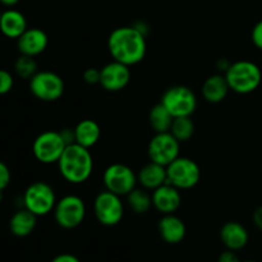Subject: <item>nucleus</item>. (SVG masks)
I'll return each mask as SVG.
<instances>
[{"label":"nucleus","instance_id":"nucleus-38","mask_svg":"<svg viewBox=\"0 0 262 262\" xmlns=\"http://www.w3.org/2000/svg\"><path fill=\"white\" fill-rule=\"evenodd\" d=\"M0 17H2V12H0Z\"/></svg>","mask_w":262,"mask_h":262},{"label":"nucleus","instance_id":"nucleus-1","mask_svg":"<svg viewBox=\"0 0 262 262\" xmlns=\"http://www.w3.org/2000/svg\"><path fill=\"white\" fill-rule=\"evenodd\" d=\"M107 49L114 60L136 66L145 59L147 51L145 33L135 26L115 28L107 38Z\"/></svg>","mask_w":262,"mask_h":262},{"label":"nucleus","instance_id":"nucleus-14","mask_svg":"<svg viewBox=\"0 0 262 262\" xmlns=\"http://www.w3.org/2000/svg\"><path fill=\"white\" fill-rule=\"evenodd\" d=\"M49 45V37L41 28H27L17 38V48L22 55L37 56L46 50Z\"/></svg>","mask_w":262,"mask_h":262},{"label":"nucleus","instance_id":"nucleus-33","mask_svg":"<svg viewBox=\"0 0 262 262\" xmlns=\"http://www.w3.org/2000/svg\"><path fill=\"white\" fill-rule=\"evenodd\" d=\"M50 262H81L77 256L71 255V253H60L55 256Z\"/></svg>","mask_w":262,"mask_h":262},{"label":"nucleus","instance_id":"nucleus-9","mask_svg":"<svg viewBox=\"0 0 262 262\" xmlns=\"http://www.w3.org/2000/svg\"><path fill=\"white\" fill-rule=\"evenodd\" d=\"M67 145L58 130H46L35 138L32 145V152L36 160L41 164L58 163L63 155Z\"/></svg>","mask_w":262,"mask_h":262},{"label":"nucleus","instance_id":"nucleus-17","mask_svg":"<svg viewBox=\"0 0 262 262\" xmlns=\"http://www.w3.org/2000/svg\"><path fill=\"white\" fill-rule=\"evenodd\" d=\"M220 241L227 250L239 251L247 246L250 234L245 225L238 222H228L220 229Z\"/></svg>","mask_w":262,"mask_h":262},{"label":"nucleus","instance_id":"nucleus-3","mask_svg":"<svg viewBox=\"0 0 262 262\" xmlns=\"http://www.w3.org/2000/svg\"><path fill=\"white\" fill-rule=\"evenodd\" d=\"M224 76L229 89L239 95L252 94L260 87L262 81L260 67L251 60H238L230 63Z\"/></svg>","mask_w":262,"mask_h":262},{"label":"nucleus","instance_id":"nucleus-26","mask_svg":"<svg viewBox=\"0 0 262 262\" xmlns=\"http://www.w3.org/2000/svg\"><path fill=\"white\" fill-rule=\"evenodd\" d=\"M14 72L19 78L28 79L30 81L36 73H37V63L33 56L22 55L20 54L14 61Z\"/></svg>","mask_w":262,"mask_h":262},{"label":"nucleus","instance_id":"nucleus-37","mask_svg":"<svg viewBox=\"0 0 262 262\" xmlns=\"http://www.w3.org/2000/svg\"><path fill=\"white\" fill-rule=\"evenodd\" d=\"M245 262H256V261H251V260H250V261H245Z\"/></svg>","mask_w":262,"mask_h":262},{"label":"nucleus","instance_id":"nucleus-23","mask_svg":"<svg viewBox=\"0 0 262 262\" xmlns=\"http://www.w3.org/2000/svg\"><path fill=\"white\" fill-rule=\"evenodd\" d=\"M174 117L161 102L156 104L148 113V122L155 133L170 132Z\"/></svg>","mask_w":262,"mask_h":262},{"label":"nucleus","instance_id":"nucleus-8","mask_svg":"<svg viewBox=\"0 0 262 262\" xmlns=\"http://www.w3.org/2000/svg\"><path fill=\"white\" fill-rule=\"evenodd\" d=\"M66 90L63 78L50 71H40L30 79V91L36 99L51 102L60 99Z\"/></svg>","mask_w":262,"mask_h":262},{"label":"nucleus","instance_id":"nucleus-35","mask_svg":"<svg viewBox=\"0 0 262 262\" xmlns=\"http://www.w3.org/2000/svg\"><path fill=\"white\" fill-rule=\"evenodd\" d=\"M19 2L20 0H0V4H3L4 7H8V8H13L15 7Z\"/></svg>","mask_w":262,"mask_h":262},{"label":"nucleus","instance_id":"nucleus-6","mask_svg":"<svg viewBox=\"0 0 262 262\" xmlns=\"http://www.w3.org/2000/svg\"><path fill=\"white\" fill-rule=\"evenodd\" d=\"M86 216V205L81 197L67 194L56 201L54 207V219L63 229H74L83 223Z\"/></svg>","mask_w":262,"mask_h":262},{"label":"nucleus","instance_id":"nucleus-10","mask_svg":"<svg viewBox=\"0 0 262 262\" xmlns=\"http://www.w3.org/2000/svg\"><path fill=\"white\" fill-rule=\"evenodd\" d=\"M94 212L97 222L105 227H114L124 216V205L120 196L110 191L100 192L94 201Z\"/></svg>","mask_w":262,"mask_h":262},{"label":"nucleus","instance_id":"nucleus-20","mask_svg":"<svg viewBox=\"0 0 262 262\" xmlns=\"http://www.w3.org/2000/svg\"><path fill=\"white\" fill-rule=\"evenodd\" d=\"M202 96L210 104H219L230 91L227 78L223 74H212L202 84Z\"/></svg>","mask_w":262,"mask_h":262},{"label":"nucleus","instance_id":"nucleus-32","mask_svg":"<svg viewBox=\"0 0 262 262\" xmlns=\"http://www.w3.org/2000/svg\"><path fill=\"white\" fill-rule=\"evenodd\" d=\"M217 262H241V261H239V257H238V255L235 253V251L227 250L224 251V252L220 253Z\"/></svg>","mask_w":262,"mask_h":262},{"label":"nucleus","instance_id":"nucleus-24","mask_svg":"<svg viewBox=\"0 0 262 262\" xmlns=\"http://www.w3.org/2000/svg\"><path fill=\"white\" fill-rule=\"evenodd\" d=\"M127 204L136 214H146L152 206V199L145 189L135 188L127 194Z\"/></svg>","mask_w":262,"mask_h":262},{"label":"nucleus","instance_id":"nucleus-18","mask_svg":"<svg viewBox=\"0 0 262 262\" xmlns=\"http://www.w3.org/2000/svg\"><path fill=\"white\" fill-rule=\"evenodd\" d=\"M27 19L19 10L9 9L2 12L0 17V32L8 38L17 40L26 30H27Z\"/></svg>","mask_w":262,"mask_h":262},{"label":"nucleus","instance_id":"nucleus-27","mask_svg":"<svg viewBox=\"0 0 262 262\" xmlns=\"http://www.w3.org/2000/svg\"><path fill=\"white\" fill-rule=\"evenodd\" d=\"M13 86H14V78H13L12 73L5 69H0V96L9 94Z\"/></svg>","mask_w":262,"mask_h":262},{"label":"nucleus","instance_id":"nucleus-36","mask_svg":"<svg viewBox=\"0 0 262 262\" xmlns=\"http://www.w3.org/2000/svg\"><path fill=\"white\" fill-rule=\"evenodd\" d=\"M3 199H4V189H0V204H2Z\"/></svg>","mask_w":262,"mask_h":262},{"label":"nucleus","instance_id":"nucleus-25","mask_svg":"<svg viewBox=\"0 0 262 262\" xmlns=\"http://www.w3.org/2000/svg\"><path fill=\"white\" fill-rule=\"evenodd\" d=\"M194 123L191 117H179L174 118L171 124L170 133L179 141V142H187L191 140L194 135Z\"/></svg>","mask_w":262,"mask_h":262},{"label":"nucleus","instance_id":"nucleus-4","mask_svg":"<svg viewBox=\"0 0 262 262\" xmlns=\"http://www.w3.org/2000/svg\"><path fill=\"white\" fill-rule=\"evenodd\" d=\"M22 201L23 207L36 216H45L55 207L56 196L50 184L37 181L26 188Z\"/></svg>","mask_w":262,"mask_h":262},{"label":"nucleus","instance_id":"nucleus-34","mask_svg":"<svg viewBox=\"0 0 262 262\" xmlns=\"http://www.w3.org/2000/svg\"><path fill=\"white\" fill-rule=\"evenodd\" d=\"M252 220L255 223L256 228L262 232V205L255 209V211L252 214Z\"/></svg>","mask_w":262,"mask_h":262},{"label":"nucleus","instance_id":"nucleus-7","mask_svg":"<svg viewBox=\"0 0 262 262\" xmlns=\"http://www.w3.org/2000/svg\"><path fill=\"white\" fill-rule=\"evenodd\" d=\"M160 102L174 118L191 117L197 107V97L194 92L189 87L181 84L169 87L161 96Z\"/></svg>","mask_w":262,"mask_h":262},{"label":"nucleus","instance_id":"nucleus-5","mask_svg":"<svg viewBox=\"0 0 262 262\" xmlns=\"http://www.w3.org/2000/svg\"><path fill=\"white\" fill-rule=\"evenodd\" d=\"M168 183L176 188L191 189L199 184L201 179V170L199 164L189 158H178L166 166Z\"/></svg>","mask_w":262,"mask_h":262},{"label":"nucleus","instance_id":"nucleus-28","mask_svg":"<svg viewBox=\"0 0 262 262\" xmlns=\"http://www.w3.org/2000/svg\"><path fill=\"white\" fill-rule=\"evenodd\" d=\"M100 69L97 68H87L86 71L83 72V81L86 82L87 84H96L100 83Z\"/></svg>","mask_w":262,"mask_h":262},{"label":"nucleus","instance_id":"nucleus-21","mask_svg":"<svg viewBox=\"0 0 262 262\" xmlns=\"http://www.w3.org/2000/svg\"><path fill=\"white\" fill-rule=\"evenodd\" d=\"M36 223H37V216L23 207V209L15 211L10 217L9 230L15 237H27L35 230Z\"/></svg>","mask_w":262,"mask_h":262},{"label":"nucleus","instance_id":"nucleus-22","mask_svg":"<svg viewBox=\"0 0 262 262\" xmlns=\"http://www.w3.org/2000/svg\"><path fill=\"white\" fill-rule=\"evenodd\" d=\"M76 132V143L86 148H91L99 142L101 137V128L95 120H81L74 128Z\"/></svg>","mask_w":262,"mask_h":262},{"label":"nucleus","instance_id":"nucleus-15","mask_svg":"<svg viewBox=\"0 0 262 262\" xmlns=\"http://www.w3.org/2000/svg\"><path fill=\"white\" fill-rule=\"evenodd\" d=\"M151 199H152V206L163 215L174 214L182 204L181 191L169 183L154 189Z\"/></svg>","mask_w":262,"mask_h":262},{"label":"nucleus","instance_id":"nucleus-30","mask_svg":"<svg viewBox=\"0 0 262 262\" xmlns=\"http://www.w3.org/2000/svg\"><path fill=\"white\" fill-rule=\"evenodd\" d=\"M10 183V170L4 161H0V189H5Z\"/></svg>","mask_w":262,"mask_h":262},{"label":"nucleus","instance_id":"nucleus-16","mask_svg":"<svg viewBox=\"0 0 262 262\" xmlns=\"http://www.w3.org/2000/svg\"><path fill=\"white\" fill-rule=\"evenodd\" d=\"M158 230L161 239L169 245L181 243L187 233V228L183 220L174 214L163 215V217L159 220Z\"/></svg>","mask_w":262,"mask_h":262},{"label":"nucleus","instance_id":"nucleus-13","mask_svg":"<svg viewBox=\"0 0 262 262\" xmlns=\"http://www.w3.org/2000/svg\"><path fill=\"white\" fill-rule=\"evenodd\" d=\"M100 84L109 92L124 90L130 81V69L125 64L113 60L100 69Z\"/></svg>","mask_w":262,"mask_h":262},{"label":"nucleus","instance_id":"nucleus-2","mask_svg":"<svg viewBox=\"0 0 262 262\" xmlns=\"http://www.w3.org/2000/svg\"><path fill=\"white\" fill-rule=\"evenodd\" d=\"M59 171L67 182L81 184L91 177L94 170V159L90 148L78 143L67 146L63 155L58 161Z\"/></svg>","mask_w":262,"mask_h":262},{"label":"nucleus","instance_id":"nucleus-31","mask_svg":"<svg viewBox=\"0 0 262 262\" xmlns=\"http://www.w3.org/2000/svg\"><path fill=\"white\" fill-rule=\"evenodd\" d=\"M59 132H60L61 138H63L67 146L76 143V132H74V128L73 129L72 128H64V129L59 130Z\"/></svg>","mask_w":262,"mask_h":262},{"label":"nucleus","instance_id":"nucleus-12","mask_svg":"<svg viewBox=\"0 0 262 262\" xmlns=\"http://www.w3.org/2000/svg\"><path fill=\"white\" fill-rule=\"evenodd\" d=\"M181 142L170 132L155 133L148 142L147 154L150 161L168 166L179 156Z\"/></svg>","mask_w":262,"mask_h":262},{"label":"nucleus","instance_id":"nucleus-19","mask_svg":"<svg viewBox=\"0 0 262 262\" xmlns=\"http://www.w3.org/2000/svg\"><path fill=\"white\" fill-rule=\"evenodd\" d=\"M137 181L145 189L154 191V189L159 188L163 184L168 183L166 166L150 161V163L146 164L140 169L137 174Z\"/></svg>","mask_w":262,"mask_h":262},{"label":"nucleus","instance_id":"nucleus-29","mask_svg":"<svg viewBox=\"0 0 262 262\" xmlns=\"http://www.w3.org/2000/svg\"><path fill=\"white\" fill-rule=\"evenodd\" d=\"M251 38H252L253 45L257 49L262 50V19L258 20L252 28V32H251Z\"/></svg>","mask_w":262,"mask_h":262},{"label":"nucleus","instance_id":"nucleus-11","mask_svg":"<svg viewBox=\"0 0 262 262\" xmlns=\"http://www.w3.org/2000/svg\"><path fill=\"white\" fill-rule=\"evenodd\" d=\"M104 186L107 191L118 194V196H127L137 184V174L128 165L115 163L107 166L102 176Z\"/></svg>","mask_w":262,"mask_h":262}]
</instances>
